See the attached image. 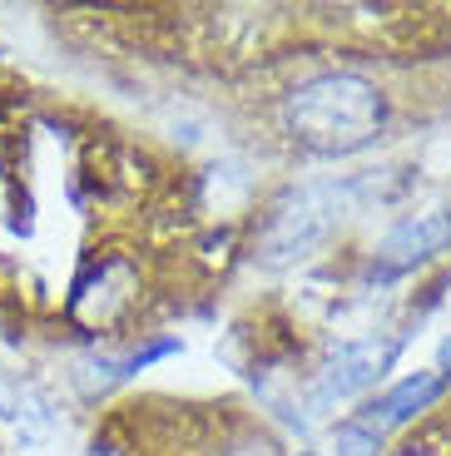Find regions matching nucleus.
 <instances>
[{
  "mask_svg": "<svg viewBox=\"0 0 451 456\" xmlns=\"http://www.w3.org/2000/svg\"><path fill=\"white\" fill-rule=\"evenodd\" d=\"M342 189L332 183H313V189H298L273 208L268 228H263V263L273 268H288V263H303L308 253H317L327 243V233L342 224Z\"/></svg>",
  "mask_w": 451,
  "mask_h": 456,
  "instance_id": "obj_2",
  "label": "nucleus"
},
{
  "mask_svg": "<svg viewBox=\"0 0 451 456\" xmlns=\"http://www.w3.org/2000/svg\"><path fill=\"white\" fill-rule=\"evenodd\" d=\"M129 293H135V273H129V263H104L90 283H79L75 318L90 322V328H104V322H114L119 313L129 308Z\"/></svg>",
  "mask_w": 451,
  "mask_h": 456,
  "instance_id": "obj_7",
  "label": "nucleus"
},
{
  "mask_svg": "<svg viewBox=\"0 0 451 456\" xmlns=\"http://www.w3.org/2000/svg\"><path fill=\"white\" fill-rule=\"evenodd\" d=\"M234 456H278V446H273L268 436H258V442H249L243 452H234Z\"/></svg>",
  "mask_w": 451,
  "mask_h": 456,
  "instance_id": "obj_10",
  "label": "nucleus"
},
{
  "mask_svg": "<svg viewBox=\"0 0 451 456\" xmlns=\"http://www.w3.org/2000/svg\"><path fill=\"white\" fill-rule=\"evenodd\" d=\"M402 456H427V452H402Z\"/></svg>",
  "mask_w": 451,
  "mask_h": 456,
  "instance_id": "obj_12",
  "label": "nucleus"
},
{
  "mask_svg": "<svg viewBox=\"0 0 451 456\" xmlns=\"http://www.w3.org/2000/svg\"><path fill=\"white\" fill-rule=\"evenodd\" d=\"M402 342L392 338H357V342H342L338 353L323 362L317 372V402L332 407V402H348V397H362L367 387H377L387 372H392Z\"/></svg>",
  "mask_w": 451,
  "mask_h": 456,
  "instance_id": "obj_4",
  "label": "nucleus"
},
{
  "mask_svg": "<svg viewBox=\"0 0 451 456\" xmlns=\"http://www.w3.org/2000/svg\"><path fill=\"white\" fill-rule=\"evenodd\" d=\"M377 452H382V442H377L373 432H362L357 422L338 427V456H377Z\"/></svg>",
  "mask_w": 451,
  "mask_h": 456,
  "instance_id": "obj_9",
  "label": "nucleus"
},
{
  "mask_svg": "<svg viewBox=\"0 0 451 456\" xmlns=\"http://www.w3.org/2000/svg\"><path fill=\"white\" fill-rule=\"evenodd\" d=\"M441 248H451V204L441 208H427V214H412L377 243L373 263H367V283H397L406 278L417 263L437 258Z\"/></svg>",
  "mask_w": 451,
  "mask_h": 456,
  "instance_id": "obj_3",
  "label": "nucleus"
},
{
  "mask_svg": "<svg viewBox=\"0 0 451 456\" xmlns=\"http://www.w3.org/2000/svg\"><path fill=\"white\" fill-rule=\"evenodd\" d=\"M441 392H447V382H441L437 372H417V377H406V382H397V387H387L377 402H367L352 422L382 442L387 432H397V427H406V422H417V417L441 397Z\"/></svg>",
  "mask_w": 451,
  "mask_h": 456,
  "instance_id": "obj_5",
  "label": "nucleus"
},
{
  "mask_svg": "<svg viewBox=\"0 0 451 456\" xmlns=\"http://www.w3.org/2000/svg\"><path fill=\"white\" fill-rule=\"evenodd\" d=\"M0 422L15 432V442L40 446L45 436H55V407L45 402V392L20 377H0Z\"/></svg>",
  "mask_w": 451,
  "mask_h": 456,
  "instance_id": "obj_6",
  "label": "nucleus"
},
{
  "mask_svg": "<svg viewBox=\"0 0 451 456\" xmlns=\"http://www.w3.org/2000/svg\"><path fill=\"white\" fill-rule=\"evenodd\" d=\"M288 134L317 159H348L367 149L387 125V100L352 69H327L288 94Z\"/></svg>",
  "mask_w": 451,
  "mask_h": 456,
  "instance_id": "obj_1",
  "label": "nucleus"
},
{
  "mask_svg": "<svg viewBox=\"0 0 451 456\" xmlns=\"http://www.w3.org/2000/svg\"><path fill=\"white\" fill-rule=\"evenodd\" d=\"M437 377H441V382H451V338L437 347Z\"/></svg>",
  "mask_w": 451,
  "mask_h": 456,
  "instance_id": "obj_11",
  "label": "nucleus"
},
{
  "mask_svg": "<svg viewBox=\"0 0 451 456\" xmlns=\"http://www.w3.org/2000/svg\"><path fill=\"white\" fill-rule=\"evenodd\" d=\"M179 353V342H149V347H139V353H129V357H94L90 362V372H104V382H129V377H139L144 367H154L159 357H174Z\"/></svg>",
  "mask_w": 451,
  "mask_h": 456,
  "instance_id": "obj_8",
  "label": "nucleus"
}]
</instances>
